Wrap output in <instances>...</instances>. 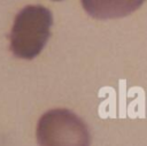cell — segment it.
<instances>
[{"label":"cell","mask_w":147,"mask_h":146,"mask_svg":"<svg viewBox=\"0 0 147 146\" xmlns=\"http://www.w3.org/2000/svg\"><path fill=\"white\" fill-rule=\"evenodd\" d=\"M39 146H90L86 124L75 113L57 108L45 113L37 125Z\"/></svg>","instance_id":"7a4b0ae2"},{"label":"cell","mask_w":147,"mask_h":146,"mask_svg":"<svg viewBox=\"0 0 147 146\" xmlns=\"http://www.w3.org/2000/svg\"><path fill=\"white\" fill-rule=\"evenodd\" d=\"M54 1H61V0H54Z\"/></svg>","instance_id":"277c9868"},{"label":"cell","mask_w":147,"mask_h":146,"mask_svg":"<svg viewBox=\"0 0 147 146\" xmlns=\"http://www.w3.org/2000/svg\"><path fill=\"white\" fill-rule=\"evenodd\" d=\"M146 0H80L84 10L98 20L119 18L136 11Z\"/></svg>","instance_id":"3957f363"},{"label":"cell","mask_w":147,"mask_h":146,"mask_svg":"<svg viewBox=\"0 0 147 146\" xmlns=\"http://www.w3.org/2000/svg\"><path fill=\"white\" fill-rule=\"evenodd\" d=\"M52 13L44 6L24 7L15 17L9 33L10 52L20 59L31 60L40 54L51 37Z\"/></svg>","instance_id":"6da1fadb"}]
</instances>
